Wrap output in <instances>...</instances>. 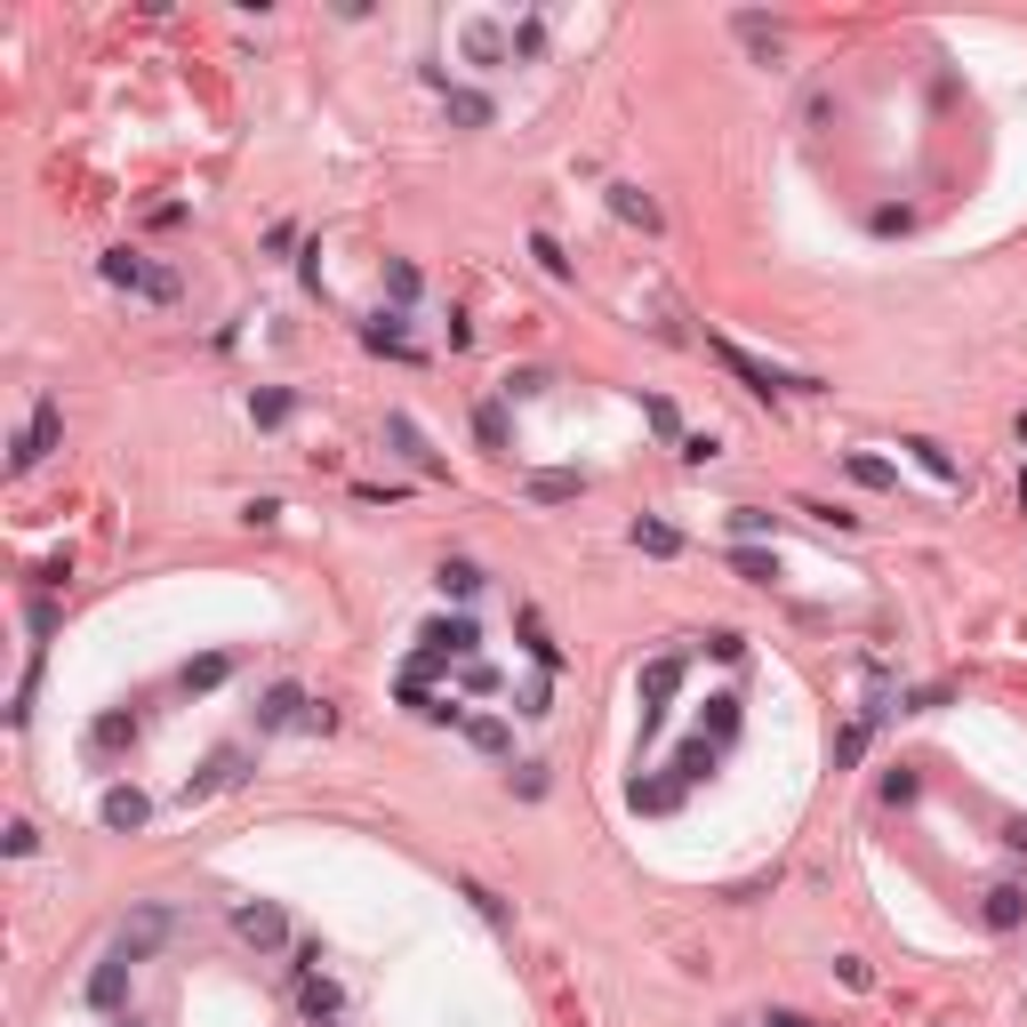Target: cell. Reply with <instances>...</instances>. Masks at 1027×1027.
Listing matches in <instances>:
<instances>
[{"label": "cell", "mask_w": 1027, "mask_h": 1027, "mask_svg": "<svg viewBox=\"0 0 1027 1027\" xmlns=\"http://www.w3.org/2000/svg\"><path fill=\"white\" fill-rule=\"evenodd\" d=\"M97 274H105L113 290L145 297V305H177L185 297V281L169 274V265H153V257H137V250H105V257H97Z\"/></svg>", "instance_id": "1"}, {"label": "cell", "mask_w": 1027, "mask_h": 1027, "mask_svg": "<svg viewBox=\"0 0 1027 1027\" xmlns=\"http://www.w3.org/2000/svg\"><path fill=\"white\" fill-rule=\"evenodd\" d=\"M714 362H723L731 378H747V394H763V402H778V394H819V378H787V369L755 362L747 345H731V338H714Z\"/></svg>", "instance_id": "2"}, {"label": "cell", "mask_w": 1027, "mask_h": 1027, "mask_svg": "<svg viewBox=\"0 0 1027 1027\" xmlns=\"http://www.w3.org/2000/svg\"><path fill=\"white\" fill-rule=\"evenodd\" d=\"M56 442H65V409L40 402V409H33V426H25V434H16V449H9V474H33V466L49 458Z\"/></svg>", "instance_id": "3"}, {"label": "cell", "mask_w": 1027, "mask_h": 1027, "mask_svg": "<svg viewBox=\"0 0 1027 1027\" xmlns=\"http://www.w3.org/2000/svg\"><path fill=\"white\" fill-rule=\"evenodd\" d=\"M674 683H683V659H674V650L643 667V747L667 731V698H674Z\"/></svg>", "instance_id": "4"}, {"label": "cell", "mask_w": 1027, "mask_h": 1027, "mask_svg": "<svg viewBox=\"0 0 1027 1027\" xmlns=\"http://www.w3.org/2000/svg\"><path fill=\"white\" fill-rule=\"evenodd\" d=\"M233 931H241V939H250V948H257V955H274V948H290V915H281V908H274V899H241V908H233Z\"/></svg>", "instance_id": "5"}, {"label": "cell", "mask_w": 1027, "mask_h": 1027, "mask_svg": "<svg viewBox=\"0 0 1027 1027\" xmlns=\"http://www.w3.org/2000/svg\"><path fill=\"white\" fill-rule=\"evenodd\" d=\"M241 778H250V755H241V747H217L210 763H201L193 778H185V803H210V795H225V787H241Z\"/></svg>", "instance_id": "6"}, {"label": "cell", "mask_w": 1027, "mask_h": 1027, "mask_svg": "<svg viewBox=\"0 0 1027 1027\" xmlns=\"http://www.w3.org/2000/svg\"><path fill=\"white\" fill-rule=\"evenodd\" d=\"M169 931H177V915H169V908H137L129 923H121L113 948L129 955V963H145V955H161V939H169Z\"/></svg>", "instance_id": "7"}, {"label": "cell", "mask_w": 1027, "mask_h": 1027, "mask_svg": "<svg viewBox=\"0 0 1027 1027\" xmlns=\"http://www.w3.org/2000/svg\"><path fill=\"white\" fill-rule=\"evenodd\" d=\"M129 972H137V963L121 955V948L89 972V1003H97V1012H121V996H129Z\"/></svg>", "instance_id": "8"}, {"label": "cell", "mask_w": 1027, "mask_h": 1027, "mask_svg": "<svg viewBox=\"0 0 1027 1027\" xmlns=\"http://www.w3.org/2000/svg\"><path fill=\"white\" fill-rule=\"evenodd\" d=\"M474 643H482L474 619H434V626L418 634V650H442V659H474Z\"/></svg>", "instance_id": "9"}, {"label": "cell", "mask_w": 1027, "mask_h": 1027, "mask_svg": "<svg viewBox=\"0 0 1027 1027\" xmlns=\"http://www.w3.org/2000/svg\"><path fill=\"white\" fill-rule=\"evenodd\" d=\"M385 442H394V449H402V458H409V466H418V474H434V482L449 474V466L434 458V449H426V434H418V426H409V418H402V409H394V418H385Z\"/></svg>", "instance_id": "10"}, {"label": "cell", "mask_w": 1027, "mask_h": 1027, "mask_svg": "<svg viewBox=\"0 0 1027 1027\" xmlns=\"http://www.w3.org/2000/svg\"><path fill=\"white\" fill-rule=\"evenodd\" d=\"M290 723H305V690L297 683H274L257 698V731H290Z\"/></svg>", "instance_id": "11"}, {"label": "cell", "mask_w": 1027, "mask_h": 1027, "mask_svg": "<svg viewBox=\"0 0 1027 1027\" xmlns=\"http://www.w3.org/2000/svg\"><path fill=\"white\" fill-rule=\"evenodd\" d=\"M97 819H105V827H121V835H137V827L153 819V803H145L137 787H105V803H97Z\"/></svg>", "instance_id": "12"}, {"label": "cell", "mask_w": 1027, "mask_h": 1027, "mask_svg": "<svg viewBox=\"0 0 1027 1027\" xmlns=\"http://www.w3.org/2000/svg\"><path fill=\"white\" fill-rule=\"evenodd\" d=\"M297 1012H305V1019H314V1027H330V1019L345 1012V996H338V979H321V972H314V979H297Z\"/></svg>", "instance_id": "13"}, {"label": "cell", "mask_w": 1027, "mask_h": 1027, "mask_svg": "<svg viewBox=\"0 0 1027 1027\" xmlns=\"http://www.w3.org/2000/svg\"><path fill=\"white\" fill-rule=\"evenodd\" d=\"M362 345L369 354H394V362H418V345L402 338V321L394 314H378V321H362Z\"/></svg>", "instance_id": "14"}, {"label": "cell", "mask_w": 1027, "mask_h": 1027, "mask_svg": "<svg viewBox=\"0 0 1027 1027\" xmlns=\"http://www.w3.org/2000/svg\"><path fill=\"white\" fill-rule=\"evenodd\" d=\"M514 626H522V650H530V659H538L546 674L562 667V643H554V634H546V619H538V610H514Z\"/></svg>", "instance_id": "15"}, {"label": "cell", "mask_w": 1027, "mask_h": 1027, "mask_svg": "<svg viewBox=\"0 0 1027 1027\" xmlns=\"http://www.w3.org/2000/svg\"><path fill=\"white\" fill-rule=\"evenodd\" d=\"M586 490V474H570V466H546V474H530V498L538 506H570Z\"/></svg>", "instance_id": "16"}, {"label": "cell", "mask_w": 1027, "mask_h": 1027, "mask_svg": "<svg viewBox=\"0 0 1027 1027\" xmlns=\"http://www.w3.org/2000/svg\"><path fill=\"white\" fill-rule=\"evenodd\" d=\"M610 210H619L626 225H643V233H659V201H650L643 185H610Z\"/></svg>", "instance_id": "17"}, {"label": "cell", "mask_w": 1027, "mask_h": 1027, "mask_svg": "<svg viewBox=\"0 0 1027 1027\" xmlns=\"http://www.w3.org/2000/svg\"><path fill=\"white\" fill-rule=\"evenodd\" d=\"M434 586H442V594H458V603H474V594H482V562H466V554H449V562L434 570Z\"/></svg>", "instance_id": "18"}, {"label": "cell", "mask_w": 1027, "mask_h": 1027, "mask_svg": "<svg viewBox=\"0 0 1027 1027\" xmlns=\"http://www.w3.org/2000/svg\"><path fill=\"white\" fill-rule=\"evenodd\" d=\"M1019 915H1027V891H1019V883H996V891H988V931H1012Z\"/></svg>", "instance_id": "19"}, {"label": "cell", "mask_w": 1027, "mask_h": 1027, "mask_svg": "<svg viewBox=\"0 0 1027 1027\" xmlns=\"http://www.w3.org/2000/svg\"><path fill=\"white\" fill-rule=\"evenodd\" d=\"M707 771H714V738H707V731H698V738H690V747H683V755H674V787H690V778H707Z\"/></svg>", "instance_id": "20"}, {"label": "cell", "mask_w": 1027, "mask_h": 1027, "mask_svg": "<svg viewBox=\"0 0 1027 1027\" xmlns=\"http://www.w3.org/2000/svg\"><path fill=\"white\" fill-rule=\"evenodd\" d=\"M466 56H474V65H498L506 56V25H466Z\"/></svg>", "instance_id": "21"}, {"label": "cell", "mask_w": 1027, "mask_h": 1027, "mask_svg": "<svg viewBox=\"0 0 1027 1027\" xmlns=\"http://www.w3.org/2000/svg\"><path fill=\"white\" fill-rule=\"evenodd\" d=\"M466 738H474L482 755H506V747H514V731L498 723V714H466Z\"/></svg>", "instance_id": "22"}, {"label": "cell", "mask_w": 1027, "mask_h": 1027, "mask_svg": "<svg viewBox=\"0 0 1027 1027\" xmlns=\"http://www.w3.org/2000/svg\"><path fill=\"white\" fill-rule=\"evenodd\" d=\"M89 738H97L105 755H113V747H137V714H97V731H89Z\"/></svg>", "instance_id": "23"}, {"label": "cell", "mask_w": 1027, "mask_h": 1027, "mask_svg": "<svg viewBox=\"0 0 1027 1027\" xmlns=\"http://www.w3.org/2000/svg\"><path fill=\"white\" fill-rule=\"evenodd\" d=\"M634 546H643V554H683V530H667V522H634Z\"/></svg>", "instance_id": "24"}, {"label": "cell", "mask_w": 1027, "mask_h": 1027, "mask_svg": "<svg viewBox=\"0 0 1027 1027\" xmlns=\"http://www.w3.org/2000/svg\"><path fill=\"white\" fill-rule=\"evenodd\" d=\"M225 674H233V659H225V650H217V659H193V667H185V690H217Z\"/></svg>", "instance_id": "25"}, {"label": "cell", "mask_w": 1027, "mask_h": 1027, "mask_svg": "<svg viewBox=\"0 0 1027 1027\" xmlns=\"http://www.w3.org/2000/svg\"><path fill=\"white\" fill-rule=\"evenodd\" d=\"M908 449L923 458V474H931V482H955V458H948V449H939V442H908Z\"/></svg>", "instance_id": "26"}, {"label": "cell", "mask_w": 1027, "mask_h": 1027, "mask_svg": "<svg viewBox=\"0 0 1027 1027\" xmlns=\"http://www.w3.org/2000/svg\"><path fill=\"white\" fill-rule=\"evenodd\" d=\"M474 426H482V442H490V449H506V402H482V409H474Z\"/></svg>", "instance_id": "27"}, {"label": "cell", "mask_w": 1027, "mask_h": 1027, "mask_svg": "<svg viewBox=\"0 0 1027 1027\" xmlns=\"http://www.w3.org/2000/svg\"><path fill=\"white\" fill-rule=\"evenodd\" d=\"M844 474L867 482V490H891V466H883V458H844Z\"/></svg>", "instance_id": "28"}, {"label": "cell", "mask_w": 1027, "mask_h": 1027, "mask_svg": "<svg viewBox=\"0 0 1027 1027\" xmlns=\"http://www.w3.org/2000/svg\"><path fill=\"white\" fill-rule=\"evenodd\" d=\"M707 650H714V659H723V667H738V659H747V634H731V626H714V634H707Z\"/></svg>", "instance_id": "29"}, {"label": "cell", "mask_w": 1027, "mask_h": 1027, "mask_svg": "<svg viewBox=\"0 0 1027 1027\" xmlns=\"http://www.w3.org/2000/svg\"><path fill=\"white\" fill-rule=\"evenodd\" d=\"M449 121H466V129H482V121H490V105H482V97H466V89H449Z\"/></svg>", "instance_id": "30"}, {"label": "cell", "mask_w": 1027, "mask_h": 1027, "mask_svg": "<svg viewBox=\"0 0 1027 1027\" xmlns=\"http://www.w3.org/2000/svg\"><path fill=\"white\" fill-rule=\"evenodd\" d=\"M530 257H538V265H546V274H554V281H570V257H562V250H554V241H546V233H530Z\"/></svg>", "instance_id": "31"}, {"label": "cell", "mask_w": 1027, "mask_h": 1027, "mask_svg": "<svg viewBox=\"0 0 1027 1027\" xmlns=\"http://www.w3.org/2000/svg\"><path fill=\"white\" fill-rule=\"evenodd\" d=\"M385 290L409 305V297H418V265H402V257H394V265H385Z\"/></svg>", "instance_id": "32"}, {"label": "cell", "mask_w": 1027, "mask_h": 1027, "mask_svg": "<svg viewBox=\"0 0 1027 1027\" xmlns=\"http://www.w3.org/2000/svg\"><path fill=\"white\" fill-rule=\"evenodd\" d=\"M33 851H40V835L25 827V819H9V859H33Z\"/></svg>", "instance_id": "33"}, {"label": "cell", "mask_w": 1027, "mask_h": 1027, "mask_svg": "<svg viewBox=\"0 0 1027 1027\" xmlns=\"http://www.w3.org/2000/svg\"><path fill=\"white\" fill-rule=\"evenodd\" d=\"M498 385H506V394H538V385H546V369H506Z\"/></svg>", "instance_id": "34"}, {"label": "cell", "mask_w": 1027, "mask_h": 1027, "mask_svg": "<svg viewBox=\"0 0 1027 1027\" xmlns=\"http://www.w3.org/2000/svg\"><path fill=\"white\" fill-rule=\"evenodd\" d=\"M731 530H738V538H763V530H771V514H755V506H738V514H731Z\"/></svg>", "instance_id": "35"}, {"label": "cell", "mask_w": 1027, "mask_h": 1027, "mask_svg": "<svg viewBox=\"0 0 1027 1027\" xmlns=\"http://www.w3.org/2000/svg\"><path fill=\"white\" fill-rule=\"evenodd\" d=\"M290 418V394H257V426H281Z\"/></svg>", "instance_id": "36"}, {"label": "cell", "mask_w": 1027, "mask_h": 1027, "mask_svg": "<svg viewBox=\"0 0 1027 1027\" xmlns=\"http://www.w3.org/2000/svg\"><path fill=\"white\" fill-rule=\"evenodd\" d=\"M546 707H554V690H546V683H530L522 698H514V714H546Z\"/></svg>", "instance_id": "37"}, {"label": "cell", "mask_w": 1027, "mask_h": 1027, "mask_svg": "<svg viewBox=\"0 0 1027 1027\" xmlns=\"http://www.w3.org/2000/svg\"><path fill=\"white\" fill-rule=\"evenodd\" d=\"M714 449H723V442H714V434H683V458H690V466H707Z\"/></svg>", "instance_id": "38"}, {"label": "cell", "mask_w": 1027, "mask_h": 1027, "mask_svg": "<svg viewBox=\"0 0 1027 1027\" xmlns=\"http://www.w3.org/2000/svg\"><path fill=\"white\" fill-rule=\"evenodd\" d=\"M763 1027H811V1019H803V1012H771Z\"/></svg>", "instance_id": "39"}, {"label": "cell", "mask_w": 1027, "mask_h": 1027, "mask_svg": "<svg viewBox=\"0 0 1027 1027\" xmlns=\"http://www.w3.org/2000/svg\"><path fill=\"white\" fill-rule=\"evenodd\" d=\"M1012 844H1019V851H1027V819H1012Z\"/></svg>", "instance_id": "40"}, {"label": "cell", "mask_w": 1027, "mask_h": 1027, "mask_svg": "<svg viewBox=\"0 0 1027 1027\" xmlns=\"http://www.w3.org/2000/svg\"><path fill=\"white\" fill-rule=\"evenodd\" d=\"M113 1027H145V1019H113Z\"/></svg>", "instance_id": "41"}]
</instances>
